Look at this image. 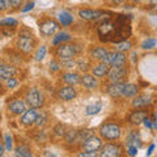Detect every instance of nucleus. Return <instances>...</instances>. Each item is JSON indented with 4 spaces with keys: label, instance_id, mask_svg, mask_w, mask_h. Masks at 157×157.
Masks as SVG:
<instances>
[{
    "label": "nucleus",
    "instance_id": "obj_41",
    "mask_svg": "<svg viewBox=\"0 0 157 157\" xmlns=\"http://www.w3.org/2000/svg\"><path fill=\"white\" fill-rule=\"evenodd\" d=\"M77 64V63H75V60H73V59H71V60H63L62 62V67H75Z\"/></svg>",
    "mask_w": 157,
    "mask_h": 157
},
{
    "label": "nucleus",
    "instance_id": "obj_3",
    "mask_svg": "<svg viewBox=\"0 0 157 157\" xmlns=\"http://www.w3.org/2000/svg\"><path fill=\"white\" fill-rule=\"evenodd\" d=\"M100 135L105 140H118L121 136V127L115 123H105L101 126Z\"/></svg>",
    "mask_w": 157,
    "mask_h": 157
},
{
    "label": "nucleus",
    "instance_id": "obj_50",
    "mask_svg": "<svg viewBox=\"0 0 157 157\" xmlns=\"http://www.w3.org/2000/svg\"><path fill=\"white\" fill-rule=\"evenodd\" d=\"M132 2H135V3H140L141 0H132Z\"/></svg>",
    "mask_w": 157,
    "mask_h": 157
},
{
    "label": "nucleus",
    "instance_id": "obj_39",
    "mask_svg": "<svg viewBox=\"0 0 157 157\" xmlns=\"http://www.w3.org/2000/svg\"><path fill=\"white\" fill-rule=\"evenodd\" d=\"M127 151H128V155L130 156H136L137 155V147L134 145V144L127 145Z\"/></svg>",
    "mask_w": 157,
    "mask_h": 157
},
{
    "label": "nucleus",
    "instance_id": "obj_10",
    "mask_svg": "<svg viewBox=\"0 0 157 157\" xmlns=\"http://www.w3.org/2000/svg\"><path fill=\"white\" fill-rule=\"evenodd\" d=\"M110 51H107L106 48L104 47H96L94 50H92L90 55L93 59H96L98 62H104V63H107L110 64Z\"/></svg>",
    "mask_w": 157,
    "mask_h": 157
},
{
    "label": "nucleus",
    "instance_id": "obj_26",
    "mask_svg": "<svg viewBox=\"0 0 157 157\" xmlns=\"http://www.w3.org/2000/svg\"><path fill=\"white\" fill-rule=\"evenodd\" d=\"M14 155H16V156H21V157H30V156H33L32 151L29 149V147H26V145L17 147V148L14 149Z\"/></svg>",
    "mask_w": 157,
    "mask_h": 157
},
{
    "label": "nucleus",
    "instance_id": "obj_27",
    "mask_svg": "<svg viewBox=\"0 0 157 157\" xmlns=\"http://www.w3.org/2000/svg\"><path fill=\"white\" fill-rule=\"evenodd\" d=\"M71 39V36L68 33H59L58 36L54 38V41H52V43L55 46H59V45H62V43H64V42H67V41H70Z\"/></svg>",
    "mask_w": 157,
    "mask_h": 157
},
{
    "label": "nucleus",
    "instance_id": "obj_44",
    "mask_svg": "<svg viewBox=\"0 0 157 157\" xmlns=\"http://www.w3.org/2000/svg\"><path fill=\"white\" fill-rule=\"evenodd\" d=\"M33 7H34V3L33 2H30V3H28L25 7L22 8V12H28V11H30V9H33Z\"/></svg>",
    "mask_w": 157,
    "mask_h": 157
},
{
    "label": "nucleus",
    "instance_id": "obj_24",
    "mask_svg": "<svg viewBox=\"0 0 157 157\" xmlns=\"http://www.w3.org/2000/svg\"><path fill=\"white\" fill-rule=\"evenodd\" d=\"M59 22H60V25H63V26L71 25V24L73 22V16L68 12H62L60 14H59Z\"/></svg>",
    "mask_w": 157,
    "mask_h": 157
},
{
    "label": "nucleus",
    "instance_id": "obj_38",
    "mask_svg": "<svg viewBox=\"0 0 157 157\" xmlns=\"http://www.w3.org/2000/svg\"><path fill=\"white\" fill-rule=\"evenodd\" d=\"M11 7V0H0V9L2 12H6Z\"/></svg>",
    "mask_w": 157,
    "mask_h": 157
},
{
    "label": "nucleus",
    "instance_id": "obj_12",
    "mask_svg": "<svg viewBox=\"0 0 157 157\" xmlns=\"http://www.w3.org/2000/svg\"><path fill=\"white\" fill-rule=\"evenodd\" d=\"M26 104L28 102L26 101H24V100H14V101H12L11 104L8 105V110L11 111V113H13V114H17V115H21V114H24L28 109H26Z\"/></svg>",
    "mask_w": 157,
    "mask_h": 157
},
{
    "label": "nucleus",
    "instance_id": "obj_33",
    "mask_svg": "<svg viewBox=\"0 0 157 157\" xmlns=\"http://www.w3.org/2000/svg\"><path fill=\"white\" fill-rule=\"evenodd\" d=\"M136 143H139L140 144V139H139V135L136 134V132H131L130 136H128V139H127V144H134L136 145Z\"/></svg>",
    "mask_w": 157,
    "mask_h": 157
},
{
    "label": "nucleus",
    "instance_id": "obj_30",
    "mask_svg": "<svg viewBox=\"0 0 157 157\" xmlns=\"http://www.w3.org/2000/svg\"><path fill=\"white\" fill-rule=\"evenodd\" d=\"M0 24H2L3 28H9V29H11V28H16L18 22H17V20L9 17V18H3Z\"/></svg>",
    "mask_w": 157,
    "mask_h": 157
},
{
    "label": "nucleus",
    "instance_id": "obj_17",
    "mask_svg": "<svg viewBox=\"0 0 157 157\" xmlns=\"http://www.w3.org/2000/svg\"><path fill=\"white\" fill-rule=\"evenodd\" d=\"M110 67H111L110 64L101 62V63H98L97 66H94L92 68V72H93V75H94L96 77H104V76H106L107 73H109Z\"/></svg>",
    "mask_w": 157,
    "mask_h": 157
},
{
    "label": "nucleus",
    "instance_id": "obj_4",
    "mask_svg": "<svg viewBox=\"0 0 157 157\" xmlns=\"http://www.w3.org/2000/svg\"><path fill=\"white\" fill-rule=\"evenodd\" d=\"M25 100H26L28 105L30 107H37V109L42 107L43 104H45L42 93L39 92V89H37V88H30V89L28 90Z\"/></svg>",
    "mask_w": 157,
    "mask_h": 157
},
{
    "label": "nucleus",
    "instance_id": "obj_28",
    "mask_svg": "<svg viewBox=\"0 0 157 157\" xmlns=\"http://www.w3.org/2000/svg\"><path fill=\"white\" fill-rule=\"evenodd\" d=\"M101 110H102V104L101 102H97V104L89 105L86 107V114L88 115H94V114H98Z\"/></svg>",
    "mask_w": 157,
    "mask_h": 157
},
{
    "label": "nucleus",
    "instance_id": "obj_9",
    "mask_svg": "<svg viewBox=\"0 0 157 157\" xmlns=\"http://www.w3.org/2000/svg\"><path fill=\"white\" fill-rule=\"evenodd\" d=\"M121 147L117 145V144H105L104 147L101 148L100 152V156L101 157H118L121 156Z\"/></svg>",
    "mask_w": 157,
    "mask_h": 157
},
{
    "label": "nucleus",
    "instance_id": "obj_47",
    "mask_svg": "<svg viewBox=\"0 0 157 157\" xmlns=\"http://www.w3.org/2000/svg\"><path fill=\"white\" fill-rule=\"evenodd\" d=\"M155 149V144H152L151 147H149V149H148V152H147V155H151L152 153V151Z\"/></svg>",
    "mask_w": 157,
    "mask_h": 157
},
{
    "label": "nucleus",
    "instance_id": "obj_34",
    "mask_svg": "<svg viewBox=\"0 0 157 157\" xmlns=\"http://www.w3.org/2000/svg\"><path fill=\"white\" fill-rule=\"evenodd\" d=\"M156 45H157V41H156V39L149 38V39H147V41H144V42H143V45H141V47L145 48V50H149V48H153Z\"/></svg>",
    "mask_w": 157,
    "mask_h": 157
},
{
    "label": "nucleus",
    "instance_id": "obj_20",
    "mask_svg": "<svg viewBox=\"0 0 157 157\" xmlns=\"http://www.w3.org/2000/svg\"><path fill=\"white\" fill-rule=\"evenodd\" d=\"M102 14H104V12L93 11V9H81V11L78 12V16L84 20H96L100 16H102Z\"/></svg>",
    "mask_w": 157,
    "mask_h": 157
},
{
    "label": "nucleus",
    "instance_id": "obj_35",
    "mask_svg": "<svg viewBox=\"0 0 157 157\" xmlns=\"http://www.w3.org/2000/svg\"><path fill=\"white\" fill-rule=\"evenodd\" d=\"M18 85V80L14 77H11V78H7L6 80V86L8 89H13V88H16Z\"/></svg>",
    "mask_w": 157,
    "mask_h": 157
},
{
    "label": "nucleus",
    "instance_id": "obj_22",
    "mask_svg": "<svg viewBox=\"0 0 157 157\" xmlns=\"http://www.w3.org/2000/svg\"><path fill=\"white\" fill-rule=\"evenodd\" d=\"M149 104H151V98L148 96H145V94L136 96L134 100H132V106L134 107H145Z\"/></svg>",
    "mask_w": 157,
    "mask_h": 157
},
{
    "label": "nucleus",
    "instance_id": "obj_8",
    "mask_svg": "<svg viewBox=\"0 0 157 157\" xmlns=\"http://www.w3.org/2000/svg\"><path fill=\"white\" fill-rule=\"evenodd\" d=\"M127 75V71L124 67H111L107 77L111 82H122L124 80V77Z\"/></svg>",
    "mask_w": 157,
    "mask_h": 157
},
{
    "label": "nucleus",
    "instance_id": "obj_6",
    "mask_svg": "<svg viewBox=\"0 0 157 157\" xmlns=\"http://www.w3.org/2000/svg\"><path fill=\"white\" fill-rule=\"evenodd\" d=\"M81 147H82V151H85V152H97V151H100L104 145H102L101 137L90 135L82 141Z\"/></svg>",
    "mask_w": 157,
    "mask_h": 157
},
{
    "label": "nucleus",
    "instance_id": "obj_49",
    "mask_svg": "<svg viewBox=\"0 0 157 157\" xmlns=\"http://www.w3.org/2000/svg\"><path fill=\"white\" fill-rule=\"evenodd\" d=\"M111 2L114 3V4H122V3L124 2V0H111Z\"/></svg>",
    "mask_w": 157,
    "mask_h": 157
},
{
    "label": "nucleus",
    "instance_id": "obj_48",
    "mask_svg": "<svg viewBox=\"0 0 157 157\" xmlns=\"http://www.w3.org/2000/svg\"><path fill=\"white\" fill-rule=\"evenodd\" d=\"M4 148H6V145H4V143L0 145V155H4Z\"/></svg>",
    "mask_w": 157,
    "mask_h": 157
},
{
    "label": "nucleus",
    "instance_id": "obj_40",
    "mask_svg": "<svg viewBox=\"0 0 157 157\" xmlns=\"http://www.w3.org/2000/svg\"><path fill=\"white\" fill-rule=\"evenodd\" d=\"M80 157H96V156H100V153H97V152H82V153H78Z\"/></svg>",
    "mask_w": 157,
    "mask_h": 157
},
{
    "label": "nucleus",
    "instance_id": "obj_45",
    "mask_svg": "<svg viewBox=\"0 0 157 157\" xmlns=\"http://www.w3.org/2000/svg\"><path fill=\"white\" fill-rule=\"evenodd\" d=\"M50 67H51V71H59V68H60V66H59L56 62H51Z\"/></svg>",
    "mask_w": 157,
    "mask_h": 157
},
{
    "label": "nucleus",
    "instance_id": "obj_42",
    "mask_svg": "<svg viewBox=\"0 0 157 157\" xmlns=\"http://www.w3.org/2000/svg\"><path fill=\"white\" fill-rule=\"evenodd\" d=\"M143 123H144V126H145V127H148L149 130L152 128V127H153V121H152V119H149L148 117H147L143 121Z\"/></svg>",
    "mask_w": 157,
    "mask_h": 157
},
{
    "label": "nucleus",
    "instance_id": "obj_36",
    "mask_svg": "<svg viewBox=\"0 0 157 157\" xmlns=\"http://www.w3.org/2000/svg\"><path fill=\"white\" fill-rule=\"evenodd\" d=\"M54 132H55V135H58V136L66 135V126H63V124L55 126V128H54Z\"/></svg>",
    "mask_w": 157,
    "mask_h": 157
},
{
    "label": "nucleus",
    "instance_id": "obj_11",
    "mask_svg": "<svg viewBox=\"0 0 157 157\" xmlns=\"http://www.w3.org/2000/svg\"><path fill=\"white\" fill-rule=\"evenodd\" d=\"M37 117H38L37 107H30V109H28V110L22 114V117H21V123H22L24 126L36 124Z\"/></svg>",
    "mask_w": 157,
    "mask_h": 157
},
{
    "label": "nucleus",
    "instance_id": "obj_25",
    "mask_svg": "<svg viewBox=\"0 0 157 157\" xmlns=\"http://www.w3.org/2000/svg\"><path fill=\"white\" fill-rule=\"evenodd\" d=\"M131 47H132V43L130 41H126V39H123L122 42H117L115 43V51H121V52H127V51H130L131 50Z\"/></svg>",
    "mask_w": 157,
    "mask_h": 157
},
{
    "label": "nucleus",
    "instance_id": "obj_14",
    "mask_svg": "<svg viewBox=\"0 0 157 157\" xmlns=\"http://www.w3.org/2000/svg\"><path fill=\"white\" fill-rule=\"evenodd\" d=\"M126 60H127V58L124 55V52L114 51L110 54V66L111 67H124Z\"/></svg>",
    "mask_w": 157,
    "mask_h": 157
},
{
    "label": "nucleus",
    "instance_id": "obj_43",
    "mask_svg": "<svg viewBox=\"0 0 157 157\" xmlns=\"http://www.w3.org/2000/svg\"><path fill=\"white\" fill-rule=\"evenodd\" d=\"M22 2H24V0H11V6L13 8H18L22 4Z\"/></svg>",
    "mask_w": 157,
    "mask_h": 157
},
{
    "label": "nucleus",
    "instance_id": "obj_5",
    "mask_svg": "<svg viewBox=\"0 0 157 157\" xmlns=\"http://www.w3.org/2000/svg\"><path fill=\"white\" fill-rule=\"evenodd\" d=\"M17 48L24 54H30L33 51L34 46H36V41L32 36L29 34H20V37L16 42Z\"/></svg>",
    "mask_w": 157,
    "mask_h": 157
},
{
    "label": "nucleus",
    "instance_id": "obj_18",
    "mask_svg": "<svg viewBox=\"0 0 157 157\" xmlns=\"http://www.w3.org/2000/svg\"><path fill=\"white\" fill-rule=\"evenodd\" d=\"M123 86H124L123 82H111V84L107 86L106 92H107V94H109L110 97L115 98V97L122 96V92H123Z\"/></svg>",
    "mask_w": 157,
    "mask_h": 157
},
{
    "label": "nucleus",
    "instance_id": "obj_19",
    "mask_svg": "<svg viewBox=\"0 0 157 157\" xmlns=\"http://www.w3.org/2000/svg\"><path fill=\"white\" fill-rule=\"evenodd\" d=\"M63 81L66 82V84L68 85H77V84H80V81H81V77L77 75L76 72H66V73H63Z\"/></svg>",
    "mask_w": 157,
    "mask_h": 157
},
{
    "label": "nucleus",
    "instance_id": "obj_16",
    "mask_svg": "<svg viewBox=\"0 0 157 157\" xmlns=\"http://www.w3.org/2000/svg\"><path fill=\"white\" fill-rule=\"evenodd\" d=\"M16 73H17L16 67H13L11 64H2L0 66V77H2V80H4V81H6L7 78L13 77Z\"/></svg>",
    "mask_w": 157,
    "mask_h": 157
},
{
    "label": "nucleus",
    "instance_id": "obj_31",
    "mask_svg": "<svg viewBox=\"0 0 157 157\" xmlns=\"http://www.w3.org/2000/svg\"><path fill=\"white\" fill-rule=\"evenodd\" d=\"M4 145H6V148L8 152L12 151V147H13V139H12V135L6 132L4 134Z\"/></svg>",
    "mask_w": 157,
    "mask_h": 157
},
{
    "label": "nucleus",
    "instance_id": "obj_37",
    "mask_svg": "<svg viewBox=\"0 0 157 157\" xmlns=\"http://www.w3.org/2000/svg\"><path fill=\"white\" fill-rule=\"evenodd\" d=\"M77 67H78V70L80 71H88L90 68V66H89V63L88 62H84V60H78L77 62Z\"/></svg>",
    "mask_w": 157,
    "mask_h": 157
},
{
    "label": "nucleus",
    "instance_id": "obj_23",
    "mask_svg": "<svg viewBox=\"0 0 157 157\" xmlns=\"http://www.w3.org/2000/svg\"><path fill=\"white\" fill-rule=\"evenodd\" d=\"M139 92V88L135 84H124L123 86V92H122V96L123 97H135Z\"/></svg>",
    "mask_w": 157,
    "mask_h": 157
},
{
    "label": "nucleus",
    "instance_id": "obj_1",
    "mask_svg": "<svg viewBox=\"0 0 157 157\" xmlns=\"http://www.w3.org/2000/svg\"><path fill=\"white\" fill-rule=\"evenodd\" d=\"M122 22L121 18H118V21L111 22V21H104L98 26V34L101 36V39H107V37L110 36H121L122 38L126 37V28H130L128 24L123 22L121 26H118ZM127 38V37H126Z\"/></svg>",
    "mask_w": 157,
    "mask_h": 157
},
{
    "label": "nucleus",
    "instance_id": "obj_29",
    "mask_svg": "<svg viewBox=\"0 0 157 157\" xmlns=\"http://www.w3.org/2000/svg\"><path fill=\"white\" fill-rule=\"evenodd\" d=\"M46 54H47V47L46 46H41V47H38L37 52L34 54V59H36L37 62H41V60L45 59Z\"/></svg>",
    "mask_w": 157,
    "mask_h": 157
},
{
    "label": "nucleus",
    "instance_id": "obj_21",
    "mask_svg": "<svg viewBox=\"0 0 157 157\" xmlns=\"http://www.w3.org/2000/svg\"><path fill=\"white\" fill-rule=\"evenodd\" d=\"M145 118H147V111L145 110H135L130 117V122L132 124H140Z\"/></svg>",
    "mask_w": 157,
    "mask_h": 157
},
{
    "label": "nucleus",
    "instance_id": "obj_15",
    "mask_svg": "<svg viewBox=\"0 0 157 157\" xmlns=\"http://www.w3.org/2000/svg\"><path fill=\"white\" fill-rule=\"evenodd\" d=\"M80 84L84 88H86V89H96L98 86V80L94 75H88L86 73V75H84L81 77Z\"/></svg>",
    "mask_w": 157,
    "mask_h": 157
},
{
    "label": "nucleus",
    "instance_id": "obj_13",
    "mask_svg": "<svg viewBox=\"0 0 157 157\" xmlns=\"http://www.w3.org/2000/svg\"><path fill=\"white\" fill-rule=\"evenodd\" d=\"M58 96L60 100L63 101H71L76 97V90L73 89V85H66V86H60L58 90Z\"/></svg>",
    "mask_w": 157,
    "mask_h": 157
},
{
    "label": "nucleus",
    "instance_id": "obj_46",
    "mask_svg": "<svg viewBox=\"0 0 157 157\" xmlns=\"http://www.w3.org/2000/svg\"><path fill=\"white\" fill-rule=\"evenodd\" d=\"M153 126H155V128L157 130V111L155 113V118H153Z\"/></svg>",
    "mask_w": 157,
    "mask_h": 157
},
{
    "label": "nucleus",
    "instance_id": "obj_32",
    "mask_svg": "<svg viewBox=\"0 0 157 157\" xmlns=\"http://www.w3.org/2000/svg\"><path fill=\"white\" fill-rule=\"evenodd\" d=\"M47 123V114L46 113H41V114H38L37 117V121H36V126L37 127H42Z\"/></svg>",
    "mask_w": 157,
    "mask_h": 157
},
{
    "label": "nucleus",
    "instance_id": "obj_7",
    "mask_svg": "<svg viewBox=\"0 0 157 157\" xmlns=\"http://www.w3.org/2000/svg\"><path fill=\"white\" fill-rule=\"evenodd\" d=\"M59 29V24L54 20H46V21L41 22L39 25V30H41V34L45 37H51L54 36Z\"/></svg>",
    "mask_w": 157,
    "mask_h": 157
},
{
    "label": "nucleus",
    "instance_id": "obj_2",
    "mask_svg": "<svg viewBox=\"0 0 157 157\" xmlns=\"http://www.w3.org/2000/svg\"><path fill=\"white\" fill-rule=\"evenodd\" d=\"M81 51V48L77 45H70V43H62L59 45L56 48V56L60 59V60H71L73 59L78 52Z\"/></svg>",
    "mask_w": 157,
    "mask_h": 157
}]
</instances>
